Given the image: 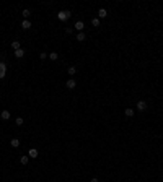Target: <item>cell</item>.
<instances>
[{
	"label": "cell",
	"instance_id": "1",
	"mask_svg": "<svg viewBox=\"0 0 163 182\" xmlns=\"http://www.w3.org/2000/svg\"><path fill=\"white\" fill-rule=\"evenodd\" d=\"M59 20H62V21H65V20H67V18H70V13H69V11H59Z\"/></svg>",
	"mask_w": 163,
	"mask_h": 182
},
{
	"label": "cell",
	"instance_id": "2",
	"mask_svg": "<svg viewBox=\"0 0 163 182\" xmlns=\"http://www.w3.org/2000/svg\"><path fill=\"white\" fill-rule=\"evenodd\" d=\"M5 73H7V65L3 62H0V78H5Z\"/></svg>",
	"mask_w": 163,
	"mask_h": 182
},
{
	"label": "cell",
	"instance_id": "3",
	"mask_svg": "<svg viewBox=\"0 0 163 182\" xmlns=\"http://www.w3.org/2000/svg\"><path fill=\"white\" fill-rule=\"evenodd\" d=\"M65 85H67V88H70V90H73V88H75V86H77V81L73 80V78H69Z\"/></svg>",
	"mask_w": 163,
	"mask_h": 182
},
{
	"label": "cell",
	"instance_id": "4",
	"mask_svg": "<svg viewBox=\"0 0 163 182\" xmlns=\"http://www.w3.org/2000/svg\"><path fill=\"white\" fill-rule=\"evenodd\" d=\"M137 109H139V111H145L147 109V102L145 101H139L137 102Z\"/></svg>",
	"mask_w": 163,
	"mask_h": 182
},
{
	"label": "cell",
	"instance_id": "5",
	"mask_svg": "<svg viewBox=\"0 0 163 182\" xmlns=\"http://www.w3.org/2000/svg\"><path fill=\"white\" fill-rule=\"evenodd\" d=\"M23 55H25V50H23V49H18V50H15V57H16V59H21Z\"/></svg>",
	"mask_w": 163,
	"mask_h": 182
},
{
	"label": "cell",
	"instance_id": "6",
	"mask_svg": "<svg viewBox=\"0 0 163 182\" xmlns=\"http://www.w3.org/2000/svg\"><path fill=\"white\" fill-rule=\"evenodd\" d=\"M10 145L13 146V148H18V146H20V140H18V138H11Z\"/></svg>",
	"mask_w": 163,
	"mask_h": 182
},
{
	"label": "cell",
	"instance_id": "7",
	"mask_svg": "<svg viewBox=\"0 0 163 182\" xmlns=\"http://www.w3.org/2000/svg\"><path fill=\"white\" fill-rule=\"evenodd\" d=\"M98 15H100V18H106V16H108V11L104 10V8H100V11H98Z\"/></svg>",
	"mask_w": 163,
	"mask_h": 182
},
{
	"label": "cell",
	"instance_id": "8",
	"mask_svg": "<svg viewBox=\"0 0 163 182\" xmlns=\"http://www.w3.org/2000/svg\"><path fill=\"white\" fill-rule=\"evenodd\" d=\"M29 158H38V150H36V148H31V150H29Z\"/></svg>",
	"mask_w": 163,
	"mask_h": 182
},
{
	"label": "cell",
	"instance_id": "9",
	"mask_svg": "<svg viewBox=\"0 0 163 182\" xmlns=\"http://www.w3.org/2000/svg\"><path fill=\"white\" fill-rule=\"evenodd\" d=\"M21 28L23 29H29V28H31V23L28 21V20H25V21L21 23Z\"/></svg>",
	"mask_w": 163,
	"mask_h": 182
},
{
	"label": "cell",
	"instance_id": "10",
	"mask_svg": "<svg viewBox=\"0 0 163 182\" xmlns=\"http://www.w3.org/2000/svg\"><path fill=\"white\" fill-rule=\"evenodd\" d=\"M85 28V25H83V21H77L75 23V29H78V31H82Z\"/></svg>",
	"mask_w": 163,
	"mask_h": 182
},
{
	"label": "cell",
	"instance_id": "11",
	"mask_svg": "<svg viewBox=\"0 0 163 182\" xmlns=\"http://www.w3.org/2000/svg\"><path fill=\"white\" fill-rule=\"evenodd\" d=\"M2 119H3V120H8V119H10V112H8V111H2Z\"/></svg>",
	"mask_w": 163,
	"mask_h": 182
},
{
	"label": "cell",
	"instance_id": "12",
	"mask_svg": "<svg viewBox=\"0 0 163 182\" xmlns=\"http://www.w3.org/2000/svg\"><path fill=\"white\" fill-rule=\"evenodd\" d=\"M67 72H69V75H70V76H73V75L77 73V68H75V67H69V70H67Z\"/></svg>",
	"mask_w": 163,
	"mask_h": 182
},
{
	"label": "cell",
	"instance_id": "13",
	"mask_svg": "<svg viewBox=\"0 0 163 182\" xmlns=\"http://www.w3.org/2000/svg\"><path fill=\"white\" fill-rule=\"evenodd\" d=\"M57 57H59V54H57V52H51V54H49V59H51V60H57Z\"/></svg>",
	"mask_w": 163,
	"mask_h": 182
},
{
	"label": "cell",
	"instance_id": "14",
	"mask_svg": "<svg viewBox=\"0 0 163 182\" xmlns=\"http://www.w3.org/2000/svg\"><path fill=\"white\" fill-rule=\"evenodd\" d=\"M11 47L15 49V50H18V49H21V47H20V42H18V41H13V42H11Z\"/></svg>",
	"mask_w": 163,
	"mask_h": 182
},
{
	"label": "cell",
	"instance_id": "15",
	"mask_svg": "<svg viewBox=\"0 0 163 182\" xmlns=\"http://www.w3.org/2000/svg\"><path fill=\"white\" fill-rule=\"evenodd\" d=\"M77 41H85V34H83V33H78V34H77Z\"/></svg>",
	"mask_w": 163,
	"mask_h": 182
},
{
	"label": "cell",
	"instance_id": "16",
	"mask_svg": "<svg viewBox=\"0 0 163 182\" xmlns=\"http://www.w3.org/2000/svg\"><path fill=\"white\" fill-rule=\"evenodd\" d=\"M28 161H29V158H28V156H21L20 163H21V164H28Z\"/></svg>",
	"mask_w": 163,
	"mask_h": 182
},
{
	"label": "cell",
	"instance_id": "17",
	"mask_svg": "<svg viewBox=\"0 0 163 182\" xmlns=\"http://www.w3.org/2000/svg\"><path fill=\"white\" fill-rule=\"evenodd\" d=\"M126 116H127V117H132V116H134V109H126Z\"/></svg>",
	"mask_w": 163,
	"mask_h": 182
},
{
	"label": "cell",
	"instance_id": "18",
	"mask_svg": "<svg viewBox=\"0 0 163 182\" xmlns=\"http://www.w3.org/2000/svg\"><path fill=\"white\" fill-rule=\"evenodd\" d=\"M29 15H31V13H29V10H23V16H25V20H28V18H29Z\"/></svg>",
	"mask_w": 163,
	"mask_h": 182
},
{
	"label": "cell",
	"instance_id": "19",
	"mask_svg": "<svg viewBox=\"0 0 163 182\" xmlns=\"http://www.w3.org/2000/svg\"><path fill=\"white\" fill-rule=\"evenodd\" d=\"M91 25H93V26H100V20H98V18H93Z\"/></svg>",
	"mask_w": 163,
	"mask_h": 182
},
{
	"label": "cell",
	"instance_id": "20",
	"mask_svg": "<svg viewBox=\"0 0 163 182\" xmlns=\"http://www.w3.org/2000/svg\"><path fill=\"white\" fill-rule=\"evenodd\" d=\"M23 122H25L23 117H16V125H23Z\"/></svg>",
	"mask_w": 163,
	"mask_h": 182
},
{
	"label": "cell",
	"instance_id": "21",
	"mask_svg": "<svg viewBox=\"0 0 163 182\" xmlns=\"http://www.w3.org/2000/svg\"><path fill=\"white\" fill-rule=\"evenodd\" d=\"M39 57H41V60H44L46 57H47V54H46V52H41V54H39Z\"/></svg>",
	"mask_w": 163,
	"mask_h": 182
},
{
	"label": "cell",
	"instance_id": "22",
	"mask_svg": "<svg viewBox=\"0 0 163 182\" xmlns=\"http://www.w3.org/2000/svg\"><path fill=\"white\" fill-rule=\"evenodd\" d=\"M65 33H67V34H72V33H73V29H72V28H67V29H65Z\"/></svg>",
	"mask_w": 163,
	"mask_h": 182
},
{
	"label": "cell",
	"instance_id": "23",
	"mask_svg": "<svg viewBox=\"0 0 163 182\" xmlns=\"http://www.w3.org/2000/svg\"><path fill=\"white\" fill-rule=\"evenodd\" d=\"M91 182H98V179H96V177H95V179H91Z\"/></svg>",
	"mask_w": 163,
	"mask_h": 182
}]
</instances>
